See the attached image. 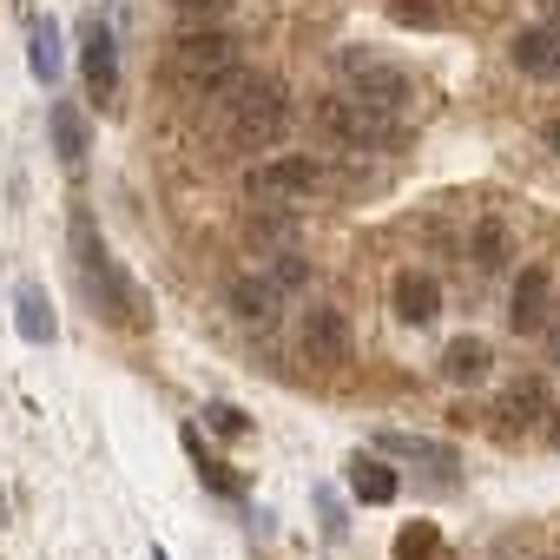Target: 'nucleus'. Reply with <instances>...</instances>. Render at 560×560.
Masks as SVG:
<instances>
[{
    "label": "nucleus",
    "instance_id": "obj_12",
    "mask_svg": "<svg viewBox=\"0 0 560 560\" xmlns=\"http://www.w3.org/2000/svg\"><path fill=\"white\" fill-rule=\"evenodd\" d=\"M494 409H501V416H494V429H501V435H527L534 422H547V409H553V402H547V383H540V376H521V383H508V389H501V402H494Z\"/></svg>",
    "mask_w": 560,
    "mask_h": 560
},
{
    "label": "nucleus",
    "instance_id": "obj_15",
    "mask_svg": "<svg viewBox=\"0 0 560 560\" xmlns=\"http://www.w3.org/2000/svg\"><path fill=\"white\" fill-rule=\"evenodd\" d=\"M47 126H54V152H60V165H67V172H80V165H86V113H80V106H67V100H54Z\"/></svg>",
    "mask_w": 560,
    "mask_h": 560
},
{
    "label": "nucleus",
    "instance_id": "obj_5",
    "mask_svg": "<svg viewBox=\"0 0 560 560\" xmlns=\"http://www.w3.org/2000/svg\"><path fill=\"white\" fill-rule=\"evenodd\" d=\"M337 67H343V80H350L343 93H357L363 106H376V113H396V119L409 113L416 86H409V73H402V67H389L383 54H363V47H350Z\"/></svg>",
    "mask_w": 560,
    "mask_h": 560
},
{
    "label": "nucleus",
    "instance_id": "obj_28",
    "mask_svg": "<svg viewBox=\"0 0 560 560\" xmlns=\"http://www.w3.org/2000/svg\"><path fill=\"white\" fill-rule=\"evenodd\" d=\"M547 350H553V363H560V330H553V343H547Z\"/></svg>",
    "mask_w": 560,
    "mask_h": 560
},
{
    "label": "nucleus",
    "instance_id": "obj_11",
    "mask_svg": "<svg viewBox=\"0 0 560 560\" xmlns=\"http://www.w3.org/2000/svg\"><path fill=\"white\" fill-rule=\"evenodd\" d=\"M389 311L402 317V324H435L442 317V284L429 270H396V284H389Z\"/></svg>",
    "mask_w": 560,
    "mask_h": 560
},
{
    "label": "nucleus",
    "instance_id": "obj_8",
    "mask_svg": "<svg viewBox=\"0 0 560 560\" xmlns=\"http://www.w3.org/2000/svg\"><path fill=\"white\" fill-rule=\"evenodd\" d=\"M224 311L244 330H277V317H284V291H277L264 270H237L231 284H224Z\"/></svg>",
    "mask_w": 560,
    "mask_h": 560
},
{
    "label": "nucleus",
    "instance_id": "obj_22",
    "mask_svg": "<svg viewBox=\"0 0 560 560\" xmlns=\"http://www.w3.org/2000/svg\"><path fill=\"white\" fill-rule=\"evenodd\" d=\"M468 250H475V270H501V264H508V231H501V224H481Z\"/></svg>",
    "mask_w": 560,
    "mask_h": 560
},
{
    "label": "nucleus",
    "instance_id": "obj_6",
    "mask_svg": "<svg viewBox=\"0 0 560 560\" xmlns=\"http://www.w3.org/2000/svg\"><path fill=\"white\" fill-rule=\"evenodd\" d=\"M317 126L337 139V145H389L396 132H402V119L396 113H376V106H363L357 93H324L317 100Z\"/></svg>",
    "mask_w": 560,
    "mask_h": 560
},
{
    "label": "nucleus",
    "instance_id": "obj_30",
    "mask_svg": "<svg viewBox=\"0 0 560 560\" xmlns=\"http://www.w3.org/2000/svg\"><path fill=\"white\" fill-rule=\"evenodd\" d=\"M152 560H165V553H159V547H152Z\"/></svg>",
    "mask_w": 560,
    "mask_h": 560
},
{
    "label": "nucleus",
    "instance_id": "obj_17",
    "mask_svg": "<svg viewBox=\"0 0 560 560\" xmlns=\"http://www.w3.org/2000/svg\"><path fill=\"white\" fill-rule=\"evenodd\" d=\"M14 330L27 337V343H54L60 337V317H54V304H47V291H14Z\"/></svg>",
    "mask_w": 560,
    "mask_h": 560
},
{
    "label": "nucleus",
    "instance_id": "obj_7",
    "mask_svg": "<svg viewBox=\"0 0 560 560\" xmlns=\"http://www.w3.org/2000/svg\"><path fill=\"white\" fill-rule=\"evenodd\" d=\"M298 350L317 363V370H343L350 363V317L337 304H311L304 324H298Z\"/></svg>",
    "mask_w": 560,
    "mask_h": 560
},
{
    "label": "nucleus",
    "instance_id": "obj_2",
    "mask_svg": "<svg viewBox=\"0 0 560 560\" xmlns=\"http://www.w3.org/2000/svg\"><path fill=\"white\" fill-rule=\"evenodd\" d=\"M218 100H224V139L244 145V152L277 145L291 132V93H284V80H270V73H237Z\"/></svg>",
    "mask_w": 560,
    "mask_h": 560
},
{
    "label": "nucleus",
    "instance_id": "obj_1",
    "mask_svg": "<svg viewBox=\"0 0 560 560\" xmlns=\"http://www.w3.org/2000/svg\"><path fill=\"white\" fill-rule=\"evenodd\" d=\"M73 257H80V277H86V291H93V311L106 324H119V330H145V298H139L132 277L113 264V250L100 244L86 205H73Z\"/></svg>",
    "mask_w": 560,
    "mask_h": 560
},
{
    "label": "nucleus",
    "instance_id": "obj_3",
    "mask_svg": "<svg viewBox=\"0 0 560 560\" xmlns=\"http://www.w3.org/2000/svg\"><path fill=\"white\" fill-rule=\"evenodd\" d=\"M237 73H244V54H237V40L218 34V27H191V34H178L172 54H165V80H172L178 93H224Z\"/></svg>",
    "mask_w": 560,
    "mask_h": 560
},
{
    "label": "nucleus",
    "instance_id": "obj_24",
    "mask_svg": "<svg viewBox=\"0 0 560 560\" xmlns=\"http://www.w3.org/2000/svg\"><path fill=\"white\" fill-rule=\"evenodd\" d=\"M402 27H435V0H383Z\"/></svg>",
    "mask_w": 560,
    "mask_h": 560
},
{
    "label": "nucleus",
    "instance_id": "obj_14",
    "mask_svg": "<svg viewBox=\"0 0 560 560\" xmlns=\"http://www.w3.org/2000/svg\"><path fill=\"white\" fill-rule=\"evenodd\" d=\"M488 370H494V350H488L481 337H455V343L442 350V376H448L455 389H475V383H488Z\"/></svg>",
    "mask_w": 560,
    "mask_h": 560
},
{
    "label": "nucleus",
    "instance_id": "obj_31",
    "mask_svg": "<svg viewBox=\"0 0 560 560\" xmlns=\"http://www.w3.org/2000/svg\"><path fill=\"white\" fill-rule=\"evenodd\" d=\"M547 560H560V553H547Z\"/></svg>",
    "mask_w": 560,
    "mask_h": 560
},
{
    "label": "nucleus",
    "instance_id": "obj_9",
    "mask_svg": "<svg viewBox=\"0 0 560 560\" xmlns=\"http://www.w3.org/2000/svg\"><path fill=\"white\" fill-rule=\"evenodd\" d=\"M508 324H514V337H534V330L553 324V277L540 264H521L514 298H508Z\"/></svg>",
    "mask_w": 560,
    "mask_h": 560
},
{
    "label": "nucleus",
    "instance_id": "obj_13",
    "mask_svg": "<svg viewBox=\"0 0 560 560\" xmlns=\"http://www.w3.org/2000/svg\"><path fill=\"white\" fill-rule=\"evenodd\" d=\"M80 73H86V86H93V100H113V86H119V47H113V34H106L100 21H86V47H80Z\"/></svg>",
    "mask_w": 560,
    "mask_h": 560
},
{
    "label": "nucleus",
    "instance_id": "obj_16",
    "mask_svg": "<svg viewBox=\"0 0 560 560\" xmlns=\"http://www.w3.org/2000/svg\"><path fill=\"white\" fill-rule=\"evenodd\" d=\"M396 488H402V481H396L389 462H376V455H357V462H350V494H357L363 508H389Z\"/></svg>",
    "mask_w": 560,
    "mask_h": 560
},
{
    "label": "nucleus",
    "instance_id": "obj_4",
    "mask_svg": "<svg viewBox=\"0 0 560 560\" xmlns=\"http://www.w3.org/2000/svg\"><path fill=\"white\" fill-rule=\"evenodd\" d=\"M317 191H324V165L311 152H277L244 172V198L257 211H304Z\"/></svg>",
    "mask_w": 560,
    "mask_h": 560
},
{
    "label": "nucleus",
    "instance_id": "obj_20",
    "mask_svg": "<svg viewBox=\"0 0 560 560\" xmlns=\"http://www.w3.org/2000/svg\"><path fill=\"white\" fill-rule=\"evenodd\" d=\"M264 277H270V284L291 298V291H304V284H311V257L284 244V250H270V270H264Z\"/></svg>",
    "mask_w": 560,
    "mask_h": 560
},
{
    "label": "nucleus",
    "instance_id": "obj_18",
    "mask_svg": "<svg viewBox=\"0 0 560 560\" xmlns=\"http://www.w3.org/2000/svg\"><path fill=\"white\" fill-rule=\"evenodd\" d=\"M185 448H191V468H198V481H205L211 494H224V501H244V481H237V475H231V468H224V462L205 448V442H198V429H185Z\"/></svg>",
    "mask_w": 560,
    "mask_h": 560
},
{
    "label": "nucleus",
    "instance_id": "obj_29",
    "mask_svg": "<svg viewBox=\"0 0 560 560\" xmlns=\"http://www.w3.org/2000/svg\"><path fill=\"white\" fill-rule=\"evenodd\" d=\"M0 521H8V494H0Z\"/></svg>",
    "mask_w": 560,
    "mask_h": 560
},
{
    "label": "nucleus",
    "instance_id": "obj_23",
    "mask_svg": "<svg viewBox=\"0 0 560 560\" xmlns=\"http://www.w3.org/2000/svg\"><path fill=\"white\" fill-rule=\"evenodd\" d=\"M205 422H211L218 435H231V442H237V435H250V416H237L231 402H205Z\"/></svg>",
    "mask_w": 560,
    "mask_h": 560
},
{
    "label": "nucleus",
    "instance_id": "obj_19",
    "mask_svg": "<svg viewBox=\"0 0 560 560\" xmlns=\"http://www.w3.org/2000/svg\"><path fill=\"white\" fill-rule=\"evenodd\" d=\"M27 67H34V80H60V27L54 21H34V47H27Z\"/></svg>",
    "mask_w": 560,
    "mask_h": 560
},
{
    "label": "nucleus",
    "instance_id": "obj_25",
    "mask_svg": "<svg viewBox=\"0 0 560 560\" xmlns=\"http://www.w3.org/2000/svg\"><path fill=\"white\" fill-rule=\"evenodd\" d=\"M172 8H178V14H224L231 0H172Z\"/></svg>",
    "mask_w": 560,
    "mask_h": 560
},
{
    "label": "nucleus",
    "instance_id": "obj_27",
    "mask_svg": "<svg viewBox=\"0 0 560 560\" xmlns=\"http://www.w3.org/2000/svg\"><path fill=\"white\" fill-rule=\"evenodd\" d=\"M547 145H553V152H560V119H553V126H547Z\"/></svg>",
    "mask_w": 560,
    "mask_h": 560
},
{
    "label": "nucleus",
    "instance_id": "obj_26",
    "mask_svg": "<svg viewBox=\"0 0 560 560\" xmlns=\"http://www.w3.org/2000/svg\"><path fill=\"white\" fill-rule=\"evenodd\" d=\"M547 442H553V448H560V402H553V409H547Z\"/></svg>",
    "mask_w": 560,
    "mask_h": 560
},
{
    "label": "nucleus",
    "instance_id": "obj_21",
    "mask_svg": "<svg viewBox=\"0 0 560 560\" xmlns=\"http://www.w3.org/2000/svg\"><path fill=\"white\" fill-rule=\"evenodd\" d=\"M435 553H442V527L435 521H409L396 534V560H435Z\"/></svg>",
    "mask_w": 560,
    "mask_h": 560
},
{
    "label": "nucleus",
    "instance_id": "obj_10",
    "mask_svg": "<svg viewBox=\"0 0 560 560\" xmlns=\"http://www.w3.org/2000/svg\"><path fill=\"white\" fill-rule=\"evenodd\" d=\"M508 60H514L527 80H560V14H553V21H534V27H521V34H514V47H508Z\"/></svg>",
    "mask_w": 560,
    "mask_h": 560
}]
</instances>
